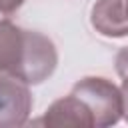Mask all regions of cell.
Returning <instances> with one entry per match:
<instances>
[{
    "label": "cell",
    "mask_w": 128,
    "mask_h": 128,
    "mask_svg": "<svg viewBox=\"0 0 128 128\" xmlns=\"http://www.w3.org/2000/svg\"><path fill=\"white\" fill-rule=\"evenodd\" d=\"M72 94H76L86 104L96 128L112 126L122 118V92L114 82L102 76L78 80L72 88Z\"/></svg>",
    "instance_id": "obj_1"
},
{
    "label": "cell",
    "mask_w": 128,
    "mask_h": 128,
    "mask_svg": "<svg viewBox=\"0 0 128 128\" xmlns=\"http://www.w3.org/2000/svg\"><path fill=\"white\" fill-rule=\"evenodd\" d=\"M56 64H58V52H56L54 42L40 32L28 30L26 50H24L22 64L16 72V78L26 82L28 86L40 84L52 76V72L56 70Z\"/></svg>",
    "instance_id": "obj_2"
},
{
    "label": "cell",
    "mask_w": 128,
    "mask_h": 128,
    "mask_svg": "<svg viewBox=\"0 0 128 128\" xmlns=\"http://www.w3.org/2000/svg\"><path fill=\"white\" fill-rule=\"evenodd\" d=\"M32 104L34 100L28 84L12 74L0 72V128H16L26 124Z\"/></svg>",
    "instance_id": "obj_3"
},
{
    "label": "cell",
    "mask_w": 128,
    "mask_h": 128,
    "mask_svg": "<svg viewBox=\"0 0 128 128\" xmlns=\"http://www.w3.org/2000/svg\"><path fill=\"white\" fill-rule=\"evenodd\" d=\"M38 124L44 126H54V128H92L94 126V118L90 114V110L86 108V104L76 96V94H68L56 102H52L48 106V110L44 112V116L38 120Z\"/></svg>",
    "instance_id": "obj_4"
},
{
    "label": "cell",
    "mask_w": 128,
    "mask_h": 128,
    "mask_svg": "<svg viewBox=\"0 0 128 128\" xmlns=\"http://www.w3.org/2000/svg\"><path fill=\"white\" fill-rule=\"evenodd\" d=\"M90 22L96 32L108 38L128 36L126 0H96L90 12Z\"/></svg>",
    "instance_id": "obj_5"
},
{
    "label": "cell",
    "mask_w": 128,
    "mask_h": 128,
    "mask_svg": "<svg viewBox=\"0 0 128 128\" xmlns=\"http://www.w3.org/2000/svg\"><path fill=\"white\" fill-rule=\"evenodd\" d=\"M26 32L24 28L12 24L10 20H0V72L16 76L24 50H26Z\"/></svg>",
    "instance_id": "obj_6"
},
{
    "label": "cell",
    "mask_w": 128,
    "mask_h": 128,
    "mask_svg": "<svg viewBox=\"0 0 128 128\" xmlns=\"http://www.w3.org/2000/svg\"><path fill=\"white\" fill-rule=\"evenodd\" d=\"M114 64H116V72H118L122 78L128 76V46H124V48L116 54Z\"/></svg>",
    "instance_id": "obj_7"
},
{
    "label": "cell",
    "mask_w": 128,
    "mask_h": 128,
    "mask_svg": "<svg viewBox=\"0 0 128 128\" xmlns=\"http://www.w3.org/2000/svg\"><path fill=\"white\" fill-rule=\"evenodd\" d=\"M22 4H24V0H0V14H12Z\"/></svg>",
    "instance_id": "obj_8"
},
{
    "label": "cell",
    "mask_w": 128,
    "mask_h": 128,
    "mask_svg": "<svg viewBox=\"0 0 128 128\" xmlns=\"http://www.w3.org/2000/svg\"><path fill=\"white\" fill-rule=\"evenodd\" d=\"M120 92H122V116L128 122V76H124L122 86H120Z\"/></svg>",
    "instance_id": "obj_9"
},
{
    "label": "cell",
    "mask_w": 128,
    "mask_h": 128,
    "mask_svg": "<svg viewBox=\"0 0 128 128\" xmlns=\"http://www.w3.org/2000/svg\"><path fill=\"white\" fill-rule=\"evenodd\" d=\"M126 16H128V0H126Z\"/></svg>",
    "instance_id": "obj_10"
}]
</instances>
